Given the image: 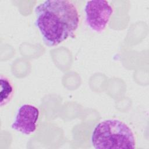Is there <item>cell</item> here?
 Returning <instances> with one entry per match:
<instances>
[{
  "label": "cell",
  "instance_id": "277c9868",
  "mask_svg": "<svg viewBox=\"0 0 149 149\" xmlns=\"http://www.w3.org/2000/svg\"><path fill=\"white\" fill-rule=\"evenodd\" d=\"M40 111L37 107L31 104H23L19 108L11 127L23 134L30 135L36 131Z\"/></svg>",
  "mask_w": 149,
  "mask_h": 149
},
{
  "label": "cell",
  "instance_id": "7a4b0ae2",
  "mask_svg": "<svg viewBox=\"0 0 149 149\" xmlns=\"http://www.w3.org/2000/svg\"><path fill=\"white\" fill-rule=\"evenodd\" d=\"M95 149L135 148L137 140L133 129L118 119H106L98 123L91 136Z\"/></svg>",
  "mask_w": 149,
  "mask_h": 149
},
{
  "label": "cell",
  "instance_id": "5b68a950",
  "mask_svg": "<svg viewBox=\"0 0 149 149\" xmlns=\"http://www.w3.org/2000/svg\"><path fill=\"white\" fill-rule=\"evenodd\" d=\"M0 81V105L2 107L7 105L12 100L14 95L15 88L10 79L5 75H1Z\"/></svg>",
  "mask_w": 149,
  "mask_h": 149
},
{
  "label": "cell",
  "instance_id": "3957f363",
  "mask_svg": "<svg viewBox=\"0 0 149 149\" xmlns=\"http://www.w3.org/2000/svg\"><path fill=\"white\" fill-rule=\"evenodd\" d=\"M84 13L87 26L93 31L100 33L107 27L113 13V8L107 1H88L84 7Z\"/></svg>",
  "mask_w": 149,
  "mask_h": 149
},
{
  "label": "cell",
  "instance_id": "6da1fadb",
  "mask_svg": "<svg viewBox=\"0 0 149 149\" xmlns=\"http://www.w3.org/2000/svg\"><path fill=\"white\" fill-rule=\"evenodd\" d=\"M35 14V25L48 47L73 38L80 24L78 8L69 0L45 1L36 7Z\"/></svg>",
  "mask_w": 149,
  "mask_h": 149
}]
</instances>
